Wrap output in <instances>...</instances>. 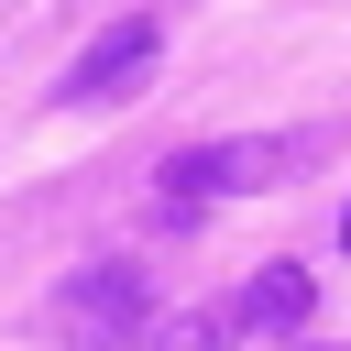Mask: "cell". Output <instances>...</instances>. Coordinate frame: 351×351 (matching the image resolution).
I'll use <instances>...</instances> for the list:
<instances>
[{
  "label": "cell",
  "mask_w": 351,
  "mask_h": 351,
  "mask_svg": "<svg viewBox=\"0 0 351 351\" xmlns=\"http://www.w3.org/2000/svg\"><path fill=\"white\" fill-rule=\"evenodd\" d=\"M307 132H230V143H186V154H165V197L176 208H197V197H263V186H285V176H307Z\"/></svg>",
  "instance_id": "obj_1"
},
{
  "label": "cell",
  "mask_w": 351,
  "mask_h": 351,
  "mask_svg": "<svg viewBox=\"0 0 351 351\" xmlns=\"http://www.w3.org/2000/svg\"><path fill=\"white\" fill-rule=\"evenodd\" d=\"M143 318H154L143 263H88V274H66V285L44 296V329H55L66 351H132Z\"/></svg>",
  "instance_id": "obj_2"
},
{
  "label": "cell",
  "mask_w": 351,
  "mask_h": 351,
  "mask_svg": "<svg viewBox=\"0 0 351 351\" xmlns=\"http://www.w3.org/2000/svg\"><path fill=\"white\" fill-rule=\"evenodd\" d=\"M154 55H165V22H143V11H132V22H110V33L55 77V99H66V110H121V99L154 77Z\"/></svg>",
  "instance_id": "obj_3"
},
{
  "label": "cell",
  "mask_w": 351,
  "mask_h": 351,
  "mask_svg": "<svg viewBox=\"0 0 351 351\" xmlns=\"http://www.w3.org/2000/svg\"><path fill=\"white\" fill-rule=\"evenodd\" d=\"M219 340H285V329H307V263H274V274H252L219 318H208Z\"/></svg>",
  "instance_id": "obj_4"
},
{
  "label": "cell",
  "mask_w": 351,
  "mask_h": 351,
  "mask_svg": "<svg viewBox=\"0 0 351 351\" xmlns=\"http://www.w3.org/2000/svg\"><path fill=\"white\" fill-rule=\"evenodd\" d=\"M340 252H351V208H340Z\"/></svg>",
  "instance_id": "obj_5"
}]
</instances>
